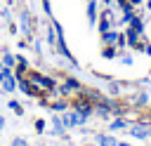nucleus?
<instances>
[{
    "instance_id": "nucleus-1",
    "label": "nucleus",
    "mask_w": 151,
    "mask_h": 146,
    "mask_svg": "<svg viewBox=\"0 0 151 146\" xmlns=\"http://www.w3.org/2000/svg\"><path fill=\"white\" fill-rule=\"evenodd\" d=\"M0 89L7 92V94H12V92L17 89V75H14V71L7 68V66H0Z\"/></svg>"
},
{
    "instance_id": "nucleus-2",
    "label": "nucleus",
    "mask_w": 151,
    "mask_h": 146,
    "mask_svg": "<svg viewBox=\"0 0 151 146\" xmlns=\"http://www.w3.org/2000/svg\"><path fill=\"white\" fill-rule=\"evenodd\" d=\"M61 120H64V127H66V130H76V127H80V125L87 122V118H85L83 113H78L76 108L64 111V113H61Z\"/></svg>"
},
{
    "instance_id": "nucleus-3",
    "label": "nucleus",
    "mask_w": 151,
    "mask_h": 146,
    "mask_svg": "<svg viewBox=\"0 0 151 146\" xmlns=\"http://www.w3.org/2000/svg\"><path fill=\"white\" fill-rule=\"evenodd\" d=\"M78 113H83L85 118H90L92 113H94V101H90V99H85V97H78V99H73V104H71Z\"/></svg>"
},
{
    "instance_id": "nucleus-4",
    "label": "nucleus",
    "mask_w": 151,
    "mask_h": 146,
    "mask_svg": "<svg viewBox=\"0 0 151 146\" xmlns=\"http://www.w3.org/2000/svg\"><path fill=\"white\" fill-rule=\"evenodd\" d=\"M127 132H130L132 139H149V122H144V120L132 122V125L127 127Z\"/></svg>"
},
{
    "instance_id": "nucleus-5",
    "label": "nucleus",
    "mask_w": 151,
    "mask_h": 146,
    "mask_svg": "<svg viewBox=\"0 0 151 146\" xmlns=\"http://www.w3.org/2000/svg\"><path fill=\"white\" fill-rule=\"evenodd\" d=\"M85 16H87V26H90V28H94V24L99 21V2H97V0H87Z\"/></svg>"
},
{
    "instance_id": "nucleus-6",
    "label": "nucleus",
    "mask_w": 151,
    "mask_h": 146,
    "mask_svg": "<svg viewBox=\"0 0 151 146\" xmlns=\"http://www.w3.org/2000/svg\"><path fill=\"white\" fill-rule=\"evenodd\" d=\"M94 144H97V146H118V139H116L111 132H109V134H106V132H97V134H94Z\"/></svg>"
},
{
    "instance_id": "nucleus-7",
    "label": "nucleus",
    "mask_w": 151,
    "mask_h": 146,
    "mask_svg": "<svg viewBox=\"0 0 151 146\" xmlns=\"http://www.w3.org/2000/svg\"><path fill=\"white\" fill-rule=\"evenodd\" d=\"M130 125H132V122H130L127 118H123V115H116V118H113V120L109 122V132L113 134V132H120V130H127Z\"/></svg>"
},
{
    "instance_id": "nucleus-8",
    "label": "nucleus",
    "mask_w": 151,
    "mask_h": 146,
    "mask_svg": "<svg viewBox=\"0 0 151 146\" xmlns=\"http://www.w3.org/2000/svg\"><path fill=\"white\" fill-rule=\"evenodd\" d=\"M19 24H21V33L26 38H31V14H28V9H19Z\"/></svg>"
},
{
    "instance_id": "nucleus-9",
    "label": "nucleus",
    "mask_w": 151,
    "mask_h": 146,
    "mask_svg": "<svg viewBox=\"0 0 151 146\" xmlns=\"http://www.w3.org/2000/svg\"><path fill=\"white\" fill-rule=\"evenodd\" d=\"M80 87H83V85H80L76 78H66V80H64V85L59 87V92H61V94H71V92H78Z\"/></svg>"
},
{
    "instance_id": "nucleus-10",
    "label": "nucleus",
    "mask_w": 151,
    "mask_h": 146,
    "mask_svg": "<svg viewBox=\"0 0 151 146\" xmlns=\"http://www.w3.org/2000/svg\"><path fill=\"white\" fill-rule=\"evenodd\" d=\"M50 122H52V134H54V137H64V134H66V127H64L61 115H57V113H54Z\"/></svg>"
},
{
    "instance_id": "nucleus-11",
    "label": "nucleus",
    "mask_w": 151,
    "mask_h": 146,
    "mask_svg": "<svg viewBox=\"0 0 151 146\" xmlns=\"http://www.w3.org/2000/svg\"><path fill=\"white\" fill-rule=\"evenodd\" d=\"M127 26H130L132 31H137L139 35H144V31H146V26H144V19H142L139 14H134V16H132V19L127 21Z\"/></svg>"
},
{
    "instance_id": "nucleus-12",
    "label": "nucleus",
    "mask_w": 151,
    "mask_h": 146,
    "mask_svg": "<svg viewBox=\"0 0 151 146\" xmlns=\"http://www.w3.org/2000/svg\"><path fill=\"white\" fill-rule=\"evenodd\" d=\"M101 57L109 59V61L116 59V57H118V47H116V45H104V47H101Z\"/></svg>"
},
{
    "instance_id": "nucleus-13",
    "label": "nucleus",
    "mask_w": 151,
    "mask_h": 146,
    "mask_svg": "<svg viewBox=\"0 0 151 146\" xmlns=\"http://www.w3.org/2000/svg\"><path fill=\"white\" fill-rule=\"evenodd\" d=\"M2 66H7V68H14V66H17V54H12V52L2 49Z\"/></svg>"
},
{
    "instance_id": "nucleus-14",
    "label": "nucleus",
    "mask_w": 151,
    "mask_h": 146,
    "mask_svg": "<svg viewBox=\"0 0 151 146\" xmlns=\"http://www.w3.org/2000/svg\"><path fill=\"white\" fill-rule=\"evenodd\" d=\"M47 108H52L54 113H64V111L68 108V101H66V99H59V101H52V104H47Z\"/></svg>"
},
{
    "instance_id": "nucleus-15",
    "label": "nucleus",
    "mask_w": 151,
    "mask_h": 146,
    "mask_svg": "<svg viewBox=\"0 0 151 146\" xmlns=\"http://www.w3.org/2000/svg\"><path fill=\"white\" fill-rule=\"evenodd\" d=\"M116 38H118V31H106L101 33V45H116Z\"/></svg>"
},
{
    "instance_id": "nucleus-16",
    "label": "nucleus",
    "mask_w": 151,
    "mask_h": 146,
    "mask_svg": "<svg viewBox=\"0 0 151 146\" xmlns=\"http://www.w3.org/2000/svg\"><path fill=\"white\" fill-rule=\"evenodd\" d=\"M7 106H9V108H12L17 115H24V106H21L17 99H9V101H7Z\"/></svg>"
},
{
    "instance_id": "nucleus-17",
    "label": "nucleus",
    "mask_w": 151,
    "mask_h": 146,
    "mask_svg": "<svg viewBox=\"0 0 151 146\" xmlns=\"http://www.w3.org/2000/svg\"><path fill=\"white\" fill-rule=\"evenodd\" d=\"M45 127H47L45 118H35V122H33V130H35L38 134H42V132H45Z\"/></svg>"
},
{
    "instance_id": "nucleus-18",
    "label": "nucleus",
    "mask_w": 151,
    "mask_h": 146,
    "mask_svg": "<svg viewBox=\"0 0 151 146\" xmlns=\"http://www.w3.org/2000/svg\"><path fill=\"white\" fill-rule=\"evenodd\" d=\"M116 47H118V49H125V47H127V40H125V33H118V38H116Z\"/></svg>"
},
{
    "instance_id": "nucleus-19",
    "label": "nucleus",
    "mask_w": 151,
    "mask_h": 146,
    "mask_svg": "<svg viewBox=\"0 0 151 146\" xmlns=\"http://www.w3.org/2000/svg\"><path fill=\"white\" fill-rule=\"evenodd\" d=\"M9 146H28V139H26V137H14V139L9 141Z\"/></svg>"
},
{
    "instance_id": "nucleus-20",
    "label": "nucleus",
    "mask_w": 151,
    "mask_h": 146,
    "mask_svg": "<svg viewBox=\"0 0 151 146\" xmlns=\"http://www.w3.org/2000/svg\"><path fill=\"white\" fill-rule=\"evenodd\" d=\"M120 64H123V66H132V64H134V57H132V54H123V57H120Z\"/></svg>"
},
{
    "instance_id": "nucleus-21",
    "label": "nucleus",
    "mask_w": 151,
    "mask_h": 146,
    "mask_svg": "<svg viewBox=\"0 0 151 146\" xmlns=\"http://www.w3.org/2000/svg\"><path fill=\"white\" fill-rule=\"evenodd\" d=\"M118 92H120V87H118L116 82H111V85H109V94H113V97H116Z\"/></svg>"
},
{
    "instance_id": "nucleus-22",
    "label": "nucleus",
    "mask_w": 151,
    "mask_h": 146,
    "mask_svg": "<svg viewBox=\"0 0 151 146\" xmlns=\"http://www.w3.org/2000/svg\"><path fill=\"white\" fill-rule=\"evenodd\" d=\"M42 9H45V12L52 16V7H50V0H42Z\"/></svg>"
},
{
    "instance_id": "nucleus-23",
    "label": "nucleus",
    "mask_w": 151,
    "mask_h": 146,
    "mask_svg": "<svg viewBox=\"0 0 151 146\" xmlns=\"http://www.w3.org/2000/svg\"><path fill=\"white\" fill-rule=\"evenodd\" d=\"M146 99H149L146 94H139V97H137V104H146Z\"/></svg>"
},
{
    "instance_id": "nucleus-24",
    "label": "nucleus",
    "mask_w": 151,
    "mask_h": 146,
    "mask_svg": "<svg viewBox=\"0 0 151 146\" xmlns=\"http://www.w3.org/2000/svg\"><path fill=\"white\" fill-rule=\"evenodd\" d=\"M144 54H149V57H151V42H144Z\"/></svg>"
},
{
    "instance_id": "nucleus-25",
    "label": "nucleus",
    "mask_w": 151,
    "mask_h": 146,
    "mask_svg": "<svg viewBox=\"0 0 151 146\" xmlns=\"http://www.w3.org/2000/svg\"><path fill=\"white\" fill-rule=\"evenodd\" d=\"M9 33H12V35H17V33H19V31H17V24H9Z\"/></svg>"
},
{
    "instance_id": "nucleus-26",
    "label": "nucleus",
    "mask_w": 151,
    "mask_h": 146,
    "mask_svg": "<svg viewBox=\"0 0 151 146\" xmlns=\"http://www.w3.org/2000/svg\"><path fill=\"white\" fill-rule=\"evenodd\" d=\"M127 2H130L132 7H139V5H142V0H127Z\"/></svg>"
},
{
    "instance_id": "nucleus-27",
    "label": "nucleus",
    "mask_w": 151,
    "mask_h": 146,
    "mask_svg": "<svg viewBox=\"0 0 151 146\" xmlns=\"http://www.w3.org/2000/svg\"><path fill=\"white\" fill-rule=\"evenodd\" d=\"M5 125H7V120H5V118H2V115H0V132H2V130H5Z\"/></svg>"
},
{
    "instance_id": "nucleus-28",
    "label": "nucleus",
    "mask_w": 151,
    "mask_h": 146,
    "mask_svg": "<svg viewBox=\"0 0 151 146\" xmlns=\"http://www.w3.org/2000/svg\"><path fill=\"white\" fill-rule=\"evenodd\" d=\"M118 146H132V144H127V141H118Z\"/></svg>"
},
{
    "instance_id": "nucleus-29",
    "label": "nucleus",
    "mask_w": 151,
    "mask_h": 146,
    "mask_svg": "<svg viewBox=\"0 0 151 146\" xmlns=\"http://www.w3.org/2000/svg\"><path fill=\"white\" fill-rule=\"evenodd\" d=\"M146 9H149V12H151V0H146Z\"/></svg>"
},
{
    "instance_id": "nucleus-30",
    "label": "nucleus",
    "mask_w": 151,
    "mask_h": 146,
    "mask_svg": "<svg viewBox=\"0 0 151 146\" xmlns=\"http://www.w3.org/2000/svg\"><path fill=\"white\" fill-rule=\"evenodd\" d=\"M149 139H151V122H149Z\"/></svg>"
}]
</instances>
